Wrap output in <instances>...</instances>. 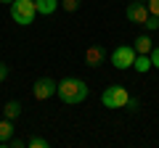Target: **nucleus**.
I'll list each match as a JSON object with an SVG mask.
<instances>
[{
  "mask_svg": "<svg viewBox=\"0 0 159 148\" xmlns=\"http://www.w3.org/2000/svg\"><path fill=\"white\" fill-rule=\"evenodd\" d=\"M88 85H85V80H80V77H64L61 82H58V90H56V95L61 98L66 106H80V103L88 98Z\"/></svg>",
  "mask_w": 159,
  "mask_h": 148,
  "instance_id": "obj_1",
  "label": "nucleus"
},
{
  "mask_svg": "<svg viewBox=\"0 0 159 148\" xmlns=\"http://www.w3.org/2000/svg\"><path fill=\"white\" fill-rule=\"evenodd\" d=\"M37 16V8H34V0H13L11 3V19L19 27H29Z\"/></svg>",
  "mask_w": 159,
  "mask_h": 148,
  "instance_id": "obj_2",
  "label": "nucleus"
},
{
  "mask_svg": "<svg viewBox=\"0 0 159 148\" xmlns=\"http://www.w3.org/2000/svg\"><path fill=\"white\" fill-rule=\"evenodd\" d=\"M127 98H130V93H127L122 85H109L106 90L101 93V103L106 108H125Z\"/></svg>",
  "mask_w": 159,
  "mask_h": 148,
  "instance_id": "obj_3",
  "label": "nucleus"
},
{
  "mask_svg": "<svg viewBox=\"0 0 159 148\" xmlns=\"http://www.w3.org/2000/svg\"><path fill=\"white\" fill-rule=\"evenodd\" d=\"M135 48L133 45H117L111 50V66L119 69V72H125V69H133V61H135Z\"/></svg>",
  "mask_w": 159,
  "mask_h": 148,
  "instance_id": "obj_4",
  "label": "nucleus"
},
{
  "mask_svg": "<svg viewBox=\"0 0 159 148\" xmlns=\"http://www.w3.org/2000/svg\"><path fill=\"white\" fill-rule=\"evenodd\" d=\"M56 90H58V82L53 80V77H40V80L32 85L34 101H48V98L56 95Z\"/></svg>",
  "mask_w": 159,
  "mask_h": 148,
  "instance_id": "obj_5",
  "label": "nucleus"
},
{
  "mask_svg": "<svg viewBox=\"0 0 159 148\" xmlns=\"http://www.w3.org/2000/svg\"><path fill=\"white\" fill-rule=\"evenodd\" d=\"M125 19L133 24H143L148 19V6L146 3H130V6L125 8Z\"/></svg>",
  "mask_w": 159,
  "mask_h": 148,
  "instance_id": "obj_6",
  "label": "nucleus"
},
{
  "mask_svg": "<svg viewBox=\"0 0 159 148\" xmlns=\"http://www.w3.org/2000/svg\"><path fill=\"white\" fill-rule=\"evenodd\" d=\"M103 61H106V50H103V45H90L85 50V63L90 69H98Z\"/></svg>",
  "mask_w": 159,
  "mask_h": 148,
  "instance_id": "obj_7",
  "label": "nucleus"
},
{
  "mask_svg": "<svg viewBox=\"0 0 159 148\" xmlns=\"http://www.w3.org/2000/svg\"><path fill=\"white\" fill-rule=\"evenodd\" d=\"M34 8H37V16H51L56 13L58 0H34Z\"/></svg>",
  "mask_w": 159,
  "mask_h": 148,
  "instance_id": "obj_8",
  "label": "nucleus"
},
{
  "mask_svg": "<svg viewBox=\"0 0 159 148\" xmlns=\"http://www.w3.org/2000/svg\"><path fill=\"white\" fill-rule=\"evenodd\" d=\"M133 48H135V53H151V48H154V42H151V34H138V37H135V45H133Z\"/></svg>",
  "mask_w": 159,
  "mask_h": 148,
  "instance_id": "obj_9",
  "label": "nucleus"
},
{
  "mask_svg": "<svg viewBox=\"0 0 159 148\" xmlns=\"http://www.w3.org/2000/svg\"><path fill=\"white\" fill-rule=\"evenodd\" d=\"M133 69L141 72V74H146L148 69H154V66H151V56H148V53H138L135 61H133Z\"/></svg>",
  "mask_w": 159,
  "mask_h": 148,
  "instance_id": "obj_10",
  "label": "nucleus"
},
{
  "mask_svg": "<svg viewBox=\"0 0 159 148\" xmlns=\"http://www.w3.org/2000/svg\"><path fill=\"white\" fill-rule=\"evenodd\" d=\"M3 116H6V119H19V116H21V103L19 101H8L6 106H3Z\"/></svg>",
  "mask_w": 159,
  "mask_h": 148,
  "instance_id": "obj_11",
  "label": "nucleus"
},
{
  "mask_svg": "<svg viewBox=\"0 0 159 148\" xmlns=\"http://www.w3.org/2000/svg\"><path fill=\"white\" fill-rule=\"evenodd\" d=\"M13 135H16V130H13V122L3 116V122H0V146H3L6 140H11Z\"/></svg>",
  "mask_w": 159,
  "mask_h": 148,
  "instance_id": "obj_12",
  "label": "nucleus"
},
{
  "mask_svg": "<svg viewBox=\"0 0 159 148\" xmlns=\"http://www.w3.org/2000/svg\"><path fill=\"white\" fill-rule=\"evenodd\" d=\"M27 146L29 148H48L51 143H48L45 137H37V135H34V137H29V140H27Z\"/></svg>",
  "mask_w": 159,
  "mask_h": 148,
  "instance_id": "obj_13",
  "label": "nucleus"
},
{
  "mask_svg": "<svg viewBox=\"0 0 159 148\" xmlns=\"http://www.w3.org/2000/svg\"><path fill=\"white\" fill-rule=\"evenodd\" d=\"M143 27H146V32H154V29H159V16L148 13V19L143 21Z\"/></svg>",
  "mask_w": 159,
  "mask_h": 148,
  "instance_id": "obj_14",
  "label": "nucleus"
},
{
  "mask_svg": "<svg viewBox=\"0 0 159 148\" xmlns=\"http://www.w3.org/2000/svg\"><path fill=\"white\" fill-rule=\"evenodd\" d=\"M125 108L130 111V114H135L138 108H141V101H138L135 95H130V98H127V103H125Z\"/></svg>",
  "mask_w": 159,
  "mask_h": 148,
  "instance_id": "obj_15",
  "label": "nucleus"
},
{
  "mask_svg": "<svg viewBox=\"0 0 159 148\" xmlns=\"http://www.w3.org/2000/svg\"><path fill=\"white\" fill-rule=\"evenodd\" d=\"M61 8H64V11H69V13H74L80 8V0H61Z\"/></svg>",
  "mask_w": 159,
  "mask_h": 148,
  "instance_id": "obj_16",
  "label": "nucleus"
},
{
  "mask_svg": "<svg viewBox=\"0 0 159 148\" xmlns=\"http://www.w3.org/2000/svg\"><path fill=\"white\" fill-rule=\"evenodd\" d=\"M24 146H27L24 140H19V137H11V140H6L0 148H24Z\"/></svg>",
  "mask_w": 159,
  "mask_h": 148,
  "instance_id": "obj_17",
  "label": "nucleus"
},
{
  "mask_svg": "<svg viewBox=\"0 0 159 148\" xmlns=\"http://www.w3.org/2000/svg\"><path fill=\"white\" fill-rule=\"evenodd\" d=\"M8 74H11V66H8L6 61H0V82H6Z\"/></svg>",
  "mask_w": 159,
  "mask_h": 148,
  "instance_id": "obj_18",
  "label": "nucleus"
},
{
  "mask_svg": "<svg viewBox=\"0 0 159 148\" xmlns=\"http://www.w3.org/2000/svg\"><path fill=\"white\" fill-rule=\"evenodd\" d=\"M146 6H148V13L159 16V0H146Z\"/></svg>",
  "mask_w": 159,
  "mask_h": 148,
  "instance_id": "obj_19",
  "label": "nucleus"
},
{
  "mask_svg": "<svg viewBox=\"0 0 159 148\" xmlns=\"http://www.w3.org/2000/svg\"><path fill=\"white\" fill-rule=\"evenodd\" d=\"M148 56H151V66L159 69V48H151V53H148Z\"/></svg>",
  "mask_w": 159,
  "mask_h": 148,
  "instance_id": "obj_20",
  "label": "nucleus"
},
{
  "mask_svg": "<svg viewBox=\"0 0 159 148\" xmlns=\"http://www.w3.org/2000/svg\"><path fill=\"white\" fill-rule=\"evenodd\" d=\"M0 3H8V6H11V3H13V0H0Z\"/></svg>",
  "mask_w": 159,
  "mask_h": 148,
  "instance_id": "obj_21",
  "label": "nucleus"
},
{
  "mask_svg": "<svg viewBox=\"0 0 159 148\" xmlns=\"http://www.w3.org/2000/svg\"><path fill=\"white\" fill-rule=\"evenodd\" d=\"M133 3H146V0H133Z\"/></svg>",
  "mask_w": 159,
  "mask_h": 148,
  "instance_id": "obj_22",
  "label": "nucleus"
}]
</instances>
